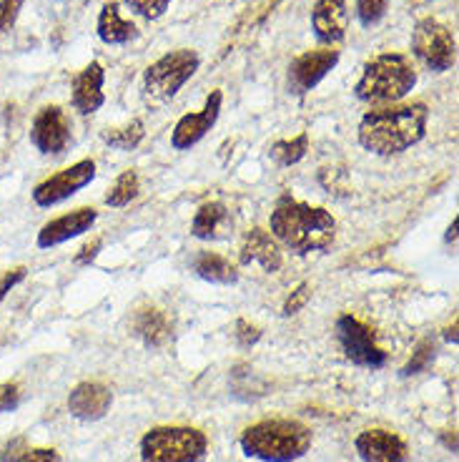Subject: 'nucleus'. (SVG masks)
<instances>
[{
	"instance_id": "f257e3e1",
	"label": "nucleus",
	"mask_w": 459,
	"mask_h": 462,
	"mask_svg": "<svg viewBox=\"0 0 459 462\" xmlns=\"http://www.w3.org/2000/svg\"><path fill=\"white\" fill-rule=\"evenodd\" d=\"M427 121L429 111L419 101L374 108L359 121V143L377 156H394L425 139Z\"/></svg>"
},
{
	"instance_id": "f03ea898",
	"label": "nucleus",
	"mask_w": 459,
	"mask_h": 462,
	"mask_svg": "<svg viewBox=\"0 0 459 462\" xmlns=\"http://www.w3.org/2000/svg\"><path fill=\"white\" fill-rule=\"evenodd\" d=\"M269 229L279 242L291 246L297 254H311L329 249L336 239V219L322 207L284 197L271 211Z\"/></svg>"
},
{
	"instance_id": "7ed1b4c3",
	"label": "nucleus",
	"mask_w": 459,
	"mask_h": 462,
	"mask_svg": "<svg viewBox=\"0 0 459 462\" xmlns=\"http://www.w3.org/2000/svg\"><path fill=\"white\" fill-rule=\"evenodd\" d=\"M314 435L297 420H264L242 432V450L246 457L262 462H294L311 450Z\"/></svg>"
},
{
	"instance_id": "20e7f679",
	"label": "nucleus",
	"mask_w": 459,
	"mask_h": 462,
	"mask_svg": "<svg viewBox=\"0 0 459 462\" xmlns=\"http://www.w3.org/2000/svg\"><path fill=\"white\" fill-rule=\"evenodd\" d=\"M417 86V69L404 53H379L362 70L354 96L364 104H397Z\"/></svg>"
},
{
	"instance_id": "39448f33",
	"label": "nucleus",
	"mask_w": 459,
	"mask_h": 462,
	"mask_svg": "<svg viewBox=\"0 0 459 462\" xmlns=\"http://www.w3.org/2000/svg\"><path fill=\"white\" fill-rule=\"evenodd\" d=\"M208 438L196 428L166 425L141 438V462H204Z\"/></svg>"
},
{
	"instance_id": "423d86ee",
	"label": "nucleus",
	"mask_w": 459,
	"mask_h": 462,
	"mask_svg": "<svg viewBox=\"0 0 459 462\" xmlns=\"http://www.w3.org/2000/svg\"><path fill=\"white\" fill-rule=\"evenodd\" d=\"M201 66V58L191 48H179L151 63L143 73V101L151 106L169 104L184 83L194 76Z\"/></svg>"
},
{
	"instance_id": "0eeeda50",
	"label": "nucleus",
	"mask_w": 459,
	"mask_h": 462,
	"mask_svg": "<svg viewBox=\"0 0 459 462\" xmlns=\"http://www.w3.org/2000/svg\"><path fill=\"white\" fill-rule=\"evenodd\" d=\"M412 51L435 73H445L457 63V41L447 25L435 18L417 21L412 31Z\"/></svg>"
},
{
	"instance_id": "6e6552de",
	"label": "nucleus",
	"mask_w": 459,
	"mask_h": 462,
	"mask_svg": "<svg viewBox=\"0 0 459 462\" xmlns=\"http://www.w3.org/2000/svg\"><path fill=\"white\" fill-rule=\"evenodd\" d=\"M336 337H339V345L344 349L346 359H352L359 367L379 370V367L387 365V352L379 349L372 329L364 322H359L356 317H352V314L339 317V322H336Z\"/></svg>"
},
{
	"instance_id": "1a4fd4ad",
	"label": "nucleus",
	"mask_w": 459,
	"mask_h": 462,
	"mask_svg": "<svg viewBox=\"0 0 459 462\" xmlns=\"http://www.w3.org/2000/svg\"><path fill=\"white\" fill-rule=\"evenodd\" d=\"M93 179H96V162L83 159V162L73 163V166L63 169V171L48 176L46 181H41V184L35 186L33 201L41 208L56 207V204L66 201L73 194H78L81 189H86Z\"/></svg>"
},
{
	"instance_id": "9d476101",
	"label": "nucleus",
	"mask_w": 459,
	"mask_h": 462,
	"mask_svg": "<svg viewBox=\"0 0 459 462\" xmlns=\"http://www.w3.org/2000/svg\"><path fill=\"white\" fill-rule=\"evenodd\" d=\"M31 143L43 156H60L70 143V121L60 106H43L31 124Z\"/></svg>"
},
{
	"instance_id": "9b49d317",
	"label": "nucleus",
	"mask_w": 459,
	"mask_h": 462,
	"mask_svg": "<svg viewBox=\"0 0 459 462\" xmlns=\"http://www.w3.org/2000/svg\"><path fill=\"white\" fill-rule=\"evenodd\" d=\"M339 63V51L334 48H322V51H309L301 53L289 63L287 86L294 96H304L311 88H317L326 79V73Z\"/></svg>"
},
{
	"instance_id": "f8f14e48",
	"label": "nucleus",
	"mask_w": 459,
	"mask_h": 462,
	"mask_svg": "<svg viewBox=\"0 0 459 462\" xmlns=\"http://www.w3.org/2000/svg\"><path fill=\"white\" fill-rule=\"evenodd\" d=\"M221 104H224V93L211 91L208 93L207 104L198 114H186L179 118V124L173 126L171 134V146L176 151H186L196 146L198 141L207 136L211 128L216 126L218 114H221Z\"/></svg>"
},
{
	"instance_id": "ddd939ff",
	"label": "nucleus",
	"mask_w": 459,
	"mask_h": 462,
	"mask_svg": "<svg viewBox=\"0 0 459 462\" xmlns=\"http://www.w3.org/2000/svg\"><path fill=\"white\" fill-rule=\"evenodd\" d=\"M114 393L101 382H81L69 394V412L81 422H98L108 415Z\"/></svg>"
},
{
	"instance_id": "4468645a",
	"label": "nucleus",
	"mask_w": 459,
	"mask_h": 462,
	"mask_svg": "<svg viewBox=\"0 0 459 462\" xmlns=\"http://www.w3.org/2000/svg\"><path fill=\"white\" fill-rule=\"evenodd\" d=\"M311 28H314L317 41L324 46L342 43L349 31L346 0H317L311 8Z\"/></svg>"
},
{
	"instance_id": "2eb2a0df",
	"label": "nucleus",
	"mask_w": 459,
	"mask_h": 462,
	"mask_svg": "<svg viewBox=\"0 0 459 462\" xmlns=\"http://www.w3.org/2000/svg\"><path fill=\"white\" fill-rule=\"evenodd\" d=\"M98 219V211L91 207L76 208L70 214H63L58 219L48 221L43 229L38 231V246L41 249H53L58 244H66L76 236H81L86 231H91V226Z\"/></svg>"
},
{
	"instance_id": "dca6fc26",
	"label": "nucleus",
	"mask_w": 459,
	"mask_h": 462,
	"mask_svg": "<svg viewBox=\"0 0 459 462\" xmlns=\"http://www.w3.org/2000/svg\"><path fill=\"white\" fill-rule=\"evenodd\" d=\"M356 452L364 462H407V442L390 430H364L356 438Z\"/></svg>"
},
{
	"instance_id": "f3484780",
	"label": "nucleus",
	"mask_w": 459,
	"mask_h": 462,
	"mask_svg": "<svg viewBox=\"0 0 459 462\" xmlns=\"http://www.w3.org/2000/svg\"><path fill=\"white\" fill-rule=\"evenodd\" d=\"M106 70L98 60H91L86 69L73 79V91H70V104L83 116L96 114L106 104L104 96Z\"/></svg>"
},
{
	"instance_id": "a211bd4d",
	"label": "nucleus",
	"mask_w": 459,
	"mask_h": 462,
	"mask_svg": "<svg viewBox=\"0 0 459 462\" xmlns=\"http://www.w3.org/2000/svg\"><path fill=\"white\" fill-rule=\"evenodd\" d=\"M242 264H262V269L269 274L281 269V249L269 231L256 226L243 236Z\"/></svg>"
},
{
	"instance_id": "6ab92c4d",
	"label": "nucleus",
	"mask_w": 459,
	"mask_h": 462,
	"mask_svg": "<svg viewBox=\"0 0 459 462\" xmlns=\"http://www.w3.org/2000/svg\"><path fill=\"white\" fill-rule=\"evenodd\" d=\"M231 226H234V221H231L229 208L224 207L221 201H208L196 211L191 234L201 242H218V239L229 236Z\"/></svg>"
},
{
	"instance_id": "aec40b11",
	"label": "nucleus",
	"mask_w": 459,
	"mask_h": 462,
	"mask_svg": "<svg viewBox=\"0 0 459 462\" xmlns=\"http://www.w3.org/2000/svg\"><path fill=\"white\" fill-rule=\"evenodd\" d=\"M96 31H98V38L106 46H124V43H131L133 38H138V28L131 21L121 18V5L115 0L106 3L101 8Z\"/></svg>"
},
{
	"instance_id": "412c9836",
	"label": "nucleus",
	"mask_w": 459,
	"mask_h": 462,
	"mask_svg": "<svg viewBox=\"0 0 459 462\" xmlns=\"http://www.w3.org/2000/svg\"><path fill=\"white\" fill-rule=\"evenodd\" d=\"M171 317L156 307H146V310H138L133 317V335L149 346H161L169 342L171 337Z\"/></svg>"
},
{
	"instance_id": "4be33fe9",
	"label": "nucleus",
	"mask_w": 459,
	"mask_h": 462,
	"mask_svg": "<svg viewBox=\"0 0 459 462\" xmlns=\"http://www.w3.org/2000/svg\"><path fill=\"white\" fill-rule=\"evenodd\" d=\"M194 272L204 279V282H211V284H236V282H239L236 266L231 264L229 259L211 254V252H207V254H201L196 259Z\"/></svg>"
},
{
	"instance_id": "5701e85b",
	"label": "nucleus",
	"mask_w": 459,
	"mask_h": 462,
	"mask_svg": "<svg viewBox=\"0 0 459 462\" xmlns=\"http://www.w3.org/2000/svg\"><path fill=\"white\" fill-rule=\"evenodd\" d=\"M146 136V126H143V121L141 118H131L126 126H118V128H106L104 134H101V139L111 146V149L118 151H133L143 141Z\"/></svg>"
},
{
	"instance_id": "b1692460",
	"label": "nucleus",
	"mask_w": 459,
	"mask_h": 462,
	"mask_svg": "<svg viewBox=\"0 0 459 462\" xmlns=\"http://www.w3.org/2000/svg\"><path fill=\"white\" fill-rule=\"evenodd\" d=\"M274 5H276V0H253L252 5L242 13V18L236 21V25L229 28V38L239 41L243 33H249V31H253V28H259V25L266 21V15L274 11Z\"/></svg>"
},
{
	"instance_id": "393cba45",
	"label": "nucleus",
	"mask_w": 459,
	"mask_h": 462,
	"mask_svg": "<svg viewBox=\"0 0 459 462\" xmlns=\"http://www.w3.org/2000/svg\"><path fill=\"white\" fill-rule=\"evenodd\" d=\"M269 151H271V159H274L279 166H294V163L301 162V159L307 156V151H309V134H298L297 139L291 141H276Z\"/></svg>"
},
{
	"instance_id": "a878e982",
	"label": "nucleus",
	"mask_w": 459,
	"mask_h": 462,
	"mask_svg": "<svg viewBox=\"0 0 459 462\" xmlns=\"http://www.w3.org/2000/svg\"><path fill=\"white\" fill-rule=\"evenodd\" d=\"M136 197H138L136 171H124L118 179H115V184L108 189V194H106V204L114 208L126 207V204H131Z\"/></svg>"
},
{
	"instance_id": "bb28decb",
	"label": "nucleus",
	"mask_w": 459,
	"mask_h": 462,
	"mask_svg": "<svg viewBox=\"0 0 459 462\" xmlns=\"http://www.w3.org/2000/svg\"><path fill=\"white\" fill-rule=\"evenodd\" d=\"M432 359H435V342H432V339H422V342L417 345V349L412 352V359L404 365L402 374L404 377L419 374V372L429 367V362H432Z\"/></svg>"
},
{
	"instance_id": "cd10ccee",
	"label": "nucleus",
	"mask_w": 459,
	"mask_h": 462,
	"mask_svg": "<svg viewBox=\"0 0 459 462\" xmlns=\"http://www.w3.org/2000/svg\"><path fill=\"white\" fill-rule=\"evenodd\" d=\"M387 5L390 0H356V15H359V23L364 28H372L377 25L384 13H387Z\"/></svg>"
},
{
	"instance_id": "c85d7f7f",
	"label": "nucleus",
	"mask_w": 459,
	"mask_h": 462,
	"mask_svg": "<svg viewBox=\"0 0 459 462\" xmlns=\"http://www.w3.org/2000/svg\"><path fill=\"white\" fill-rule=\"evenodd\" d=\"M126 3L138 13V15H143V18H149V21L161 18L163 13L169 11V5H171V0H126Z\"/></svg>"
},
{
	"instance_id": "c756f323",
	"label": "nucleus",
	"mask_w": 459,
	"mask_h": 462,
	"mask_svg": "<svg viewBox=\"0 0 459 462\" xmlns=\"http://www.w3.org/2000/svg\"><path fill=\"white\" fill-rule=\"evenodd\" d=\"M309 300H311L309 284H298V287L289 294V300L284 301V310H281V314H284V317H294V314H298L304 307H307V301Z\"/></svg>"
},
{
	"instance_id": "7c9ffc66",
	"label": "nucleus",
	"mask_w": 459,
	"mask_h": 462,
	"mask_svg": "<svg viewBox=\"0 0 459 462\" xmlns=\"http://www.w3.org/2000/svg\"><path fill=\"white\" fill-rule=\"evenodd\" d=\"M25 0H0V35L8 33L23 8Z\"/></svg>"
},
{
	"instance_id": "2f4dec72",
	"label": "nucleus",
	"mask_w": 459,
	"mask_h": 462,
	"mask_svg": "<svg viewBox=\"0 0 459 462\" xmlns=\"http://www.w3.org/2000/svg\"><path fill=\"white\" fill-rule=\"evenodd\" d=\"M18 404H21V387L15 382H3L0 384V415L18 410Z\"/></svg>"
},
{
	"instance_id": "473e14b6",
	"label": "nucleus",
	"mask_w": 459,
	"mask_h": 462,
	"mask_svg": "<svg viewBox=\"0 0 459 462\" xmlns=\"http://www.w3.org/2000/svg\"><path fill=\"white\" fill-rule=\"evenodd\" d=\"M25 277H28V269H25V266H15V269L5 272V274L0 277V304H3V300H5Z\"/></svg>"
},
{
	"instance_id": "72a5a7b5",
	"label": "nucleus",
	"mask_w": 459,
	"mask_h": 462,
	"mask_svg": "<svg viewBox=\"0 0 459 462\" xmlns=\"http://www.w3.org/2000/svg\"><path fill=\"white\" fill-rule=\"evenodd\" d=\"M259 337H262V332H259L256 324H249L246 319H239V322H236V339H239V345L242 346L256 345Z\"/></svg>"
},
{
	"instance_id": "f704fd0d",
	"label": "nucleus",
	"mask_w": 459,
	"mask_h": 462,
	"mask_svg": "<svg viewBox=\"0 0 459 462\" xmlns=\"http://www.w3.org/2000/svg\"><path fill=\"white\" fill-rule=\"evenodd\" d=\"M15 462H60V455L48 448H35V450H25Z\"/></svg>"
},
{
	"instance_id": "c9c22d12",
	"label": "nucleus",
	"mask_w": 459,
	"mask_h": 462,
	"mask_svg": "<svg viewBox=\"0 0 459 462\" xmlns=\"http://www.w3.org/2000/svg\"><path fill=\"white\" fill-rule=\"evenodd\" d=\"M25 450H28V448H25L23 438L11 439L8 445H3V448H0V462H15Z\"/></svg>"
},
{
	"instance_id": "e433bc0d",
	"label": "nucleus",
	"mask_w": 459,
	"mask_h": 462,
	"mask_svg": "<svg viewBox=\"0 0 459 462\" xmlns=\"http://www.w3.org/2000/svg\"><path fill=\"white\" fill-rule=\"evenodd\" d=\"M101 246H104V244H101V239H96V242L86 244V246L81 249V254L76 256V264H91L93 259L98 256V252H101Z\"/></svg>"
},
{
	"instance_id": "4c0bfd02",
	"label": "nucleus",
	"mask_w": 459,
	"mask_h": 462,
	"mask_svg": "<svg viewBox=\"0 0 459 462\" xmlns=\"http://www.w3.org/2000/svg\"><path fill=\"white\" fill-rule=\"evenodd\" d=\"M457 226H459V221L454 219L452 221V226H449V231H447V242H457Z\"/></svg>"
},
{
	"instance_id": "58836bf2",
	"label": "nucleus",
	"mask_w": 459,
	"mask_h": 462,
	"mask_svg": "<svg viewBox=\"0 0 459 462\" xmlns=\"http://www.w3.org/2000/svg\"><path fill=\"white\" fill-rule=\"evenodd\" d=\"M449 339V342H457V322L452 324V327H449L447 329V335H445Z\"/></svg>"
}]
</instances>
